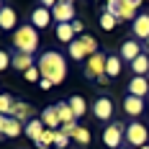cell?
Segmentation results:
<instances>
[{"instance_id":"1","label":"cell","mask_w":149,"mask_h":149,"mask_svg":"<svg viewBox=\"0 0 149 149\" xmlns=\"http://www.w3.org/2000/svg\"><path fill=\"white\" fill-rule=\"evenodd\" d=\"M36 67H39L41 77L49 80L52 85H62L64 77H67V62H64V57H62L59 52H54V49L41 52V54H39V62H36Z\"/></svg>"},{"instance_id":"2","label":"cell","mask_w":149,"mask_h":149,"mask_svg":"<svg viewBox=\"0 0 149 149\" xmlns=\"http://www.w3.org/2000/svg\"><path fill=\"white\" fill-rule=\"evenodd\" d=\"M39 31L33 29L31 23H21L13 31V49L21 54H36L39 52Z\"/></svg>"},{"instance_id":"3","label":"cell","mask_w":149,"mask_h":149,"mask_svg":"<svg viewBox=\"0 0 149 149\" xmlns=\"http://www.w3.org/2000/svg\"><path fill=\"white\" fill-rule=\"evenodd\" d=\"M126 144L129 147H147L149 144V126L147 123H141V121L136 118L131 123H126Z\"/></svg>"},{"instance_id":"4","label":"cell","mask_w":149,"mask_h":149,"mask_svg":"<svg viewBox=\"0 0 149 149\" xmlns=\"http://www.w3.org/2000/svg\"><path fill=\"white\" fill-rule=\"evenodd\" d=\"M103 144L108 149H118V147H123V141H126V123H108L103 129Z\"/></svg>"},{"instance_id":"5","label":"cell","mask_w":149,"mask_h":149,"mask_svg":"<svg viewBox=\"0 0 149 149\" xmlns=\"http://www.w3.org/2000/svg\"><path fill=\"white\" fill-rule=\"evenodd\" d=\"M105 62H108V57H105L103 52L93 54L88 59V64H85V77L88 80H100V82H105Z\"/></svg>"},{"instance_id":"6","label":"cell","mask_w":149,"mask_h":149,"mask_svg":"<svg viewBox=\"0 0 149 149\" xmlns=\"http://www.w3.org/2000/svg\"><path fill=\"white\" fill-rule=\"evenodd\" d=\"M52 18H54L57 26H59V23H72V21H77L74 3H72V0H59V3L52 8Z\"/></svg>"},{"instance_id":"7","label":"cell","mask_w":149,"mask_h":149,"mask_svg":"<svg viewBox=\"0 0 149 149\" xmlns=\"http://www.w3.org/2000/svg\"><path fill=\"white\" fill-rule=\"evenodd\" d=\"M93 116L98 121H105V123H111L113 118V100L108 98V95H100V98H95V103H93Z\"/></svg>"},{"instance_id":"8","label":"cell","mask_w":149,"mask_h":149,"mask_svg":"<svg viewBox=\"0 0 149 149\" xmlns=\"http://www.w3.org/2000/svg\"><path fill=\"white\" fill-rule=\"evenodd\" d=\"M52 21H54V18H52V10H49V8H44V5H36V8L31 10V15H29V23H31L36 31L46 29Z\"/></svg>"},{"instance_id":"9","label":"cell","mask_w":149,"mask_h":149,"mask_svg":"<svg viewBox=\"0 0 149 149\" xmlns=\"http://www.w3.org/2000/svg\"><path fill=\"white\" fill-rule=\"evenodd\" d=\"M123 111L136 121L144 111H147V103H144V98H136V95H129V93H126V98H123Z\"/></svg>"},{"instance_id":"10","label":"cell","mask_w":149,"mask_h":149,"mask_svg":"<svg viewBox=\"0 0 149 149\" xmlns=\"http://www.w3.org/2000/svg\"><path fill=\"white\" fill-rule=\"evenodd\" d=\"M131 31H134L136 41H147L149 39V13H139L131 23Z\"/></svg>"},{"instance_id":"11","label":"cell","mask_w":149,"mask_h":149,"mask_svg":"<svg viewBox=\"0 0 149 149\" xmlns=\"http://www.w3.org/2000/svg\"><path fill=\"white\" fill-rule=\"evenodd\" d=\"M141 54H144V52H141V44H139L136 39L123 41V44H121V52H118V57H121L123 62H129V64H131L136 57H141Z\"/></svg>"},{"instance_id":"12","label":"cell","mask_w":149,"mask_h":149,"mask_svg":"<svg viewBox=\"0 0 149 149\" xmlns=\"http://www.w3.org/2000/svg\"><path fill=\"white\" fill-rule=\"evenodd\" d=\"M121 10H118V21H131L139 15V8H141V0H118Z\"/></svg>"},{"instance_id":"13","label":"cell","mask_w":149,"mask_h":149,"mask_svg":"<svg viewBox=\"0 0 149 149\" xmlns=\"http://www.w3.org/2000/svg\"><path fill=\"white\" fill-rule=\"evenodd\" d=\"M39 118L44 121V126H46V129H52V131H59V129H62V121H59V116H57V108H54V103L46 105L44 111H41V116H39Z\"/></svg>"},{"instance_id":"14","label":"cell","mask_w":149,"mask_h":149,"mask_svg":"<svg viewBox=\"0 0 149 149\" xmlns=\"http://www.w3.org/2000/svg\"><path fill=\"white\" fill-rule=\"evenodd\" d=\"M13 118H18L23 126L29 123V121H33L36 116H33V105L26 103V100H15V111H13Z\"/></svg>"},{"instance_id":"15","label":"cell","mask_w":149,"mask_h":149,"mask_svg":"<svg viewBox=\"0 0 149 149\" xmlns=\"http://www.w3.org/2000/svg\"><path fill=\"white\" fill-rule=\"evenodd\" d=\"M129 95L147 98L149 95V77H131L129 80Z\"/></svg>"},{"instance_id":"16","label":"cell","mask_w":149,"mask_h":149,"mask_svg":"<svg viewBox=\"0 0 149 149\" xmlns=\"http://www.w3.org/2000/svg\"><path fill=\"white\" fill-rule=\"evenodd\" d=\"M0 29L3 31H15L18 29V13H15L10 5H5L3 13H0Z\"/></svg>"},{"instance_id":"17","label":"cell","mask_w":149,"mask_h":149,"mask_svg":"<svg viewBox=\"0 0 149 149\" xmlns=\"http://www.w3.org/2000/svg\"><path fill=\"white\" fill-rule=\"evenodd\" d=\"M44 131H46V126H44V121H41V118H33V121H29V123H26V129H23V134L29 136V139L33 141V144H36V141L41 139V134H44Z\"/></svg>"},{"instance_id":"18","label":"cell","mask_w":149,"mask_h":149,"mask_svg":"<svg viewBox=\"0 0 149 149\" xmlns=\"http://www.w3.org/2000/svg\"><path fill=\"white\" fill-rule=\"evenodd\" d=\"M13 70H18V72H29L31 67H36L33 64V54H21V52H13Z\"/></svg>"},{"instance_id":"19","label":"cell","mask_w":149,"mask_h":149,"mask_svg":"<svg viewBox=\"0 0 149 149\" xmlns=\"http://www.w3.org/2000/svg\"><path fill=\"white\" fill-rule=\"evenodd\" d=\"M121 70H123V59L116 57V54H111L108 62H105V80H116L121 74Z\"/></svg>"},{"instance_id":"20","label":"cell","mask_w":149,"mask_h":149,"mask_svg":"<svg viewBox=\"0 0 149 149\" xmlns=\"http://www.w3.org/2000/svg\"><path fill=\"white\" fill-rule=\"evenodd\" d=\"M131 72H134V77H149V57L147 54H141V57H136L131 64Z\"/></svg>"},{"instance_id":"21","label":"cell","mask_w":149,"mask_h":149,"mask_svg":"<svg viewBox=\"0 0 149 149\" xmlns=\"http://www.w3.org/2000/svg\"><path fill=\"white\" fill-rule=\"evenodd\" d=\"M54 108H57V116H59V121H62V126L64 123H74V113H72V108H70V103L67 100H59V103H54Z\"/></svg>"},{"instance_id":"22","label":"cell","mask_w":149,"mask_h":149,"mask_svg":"<svg viewBox=\"0 0 149 149\" xmlns=\"http://www.w3.org/2000/svg\"><path fill=\"white\" fill-rule=\"evenodd\" d=\"M67 54H70L74 62H82V59L88 62V59H90V57H88V52H85V46H82V41H80V36H77L72 44L67 46Z\"/></svg>"},{"instance_id":"23","label":"cell","mask_w":149,"mask_h":149,"mask_svg":"<svg viewBox=\"0 0 149 149\" xmlns=\"http://www.w3.org/2000/svg\"><path fill=\"white\" fill-rule=\"evenodd\" d=\"M57 39H59L62 44H72L74 39H77V33H74V29H72V23H59L57 26Z\"/></svg>"},{"instance_id":"24","label":"cell","mask_w":149,"mask_h":149,"mask_svg":"<svg viewBox=\"0 0 149 149\" xmlns=\"http://www.w3.org/2000/svg\"><path fill=\"white\" fill-rule=\"evenodd\" d=\"M67 103H70V108H72L74 118H82V116L88 113V103H85V98H82V95H72Z\"/></svg>"},{"instance_id":"25","label":"cell","mask_w":149,"mask_h":149,"mask_svg":"<svg viewBox=\"0 0 149 149\" xmlns=\"http://www.w3.org/2000/svg\"><path fill=\"white\" fill-rule=\"evenodd\" d=\"M23 129H26V126H23L18 118H13V116H10V118H8V123H5V134H3V136H8V139H18V136L23 134Z\"/></svg>"},{"instance_id":"26","label":"cell","mask_w":149,"mask_h":149,"mask_svg":"<svg viewBox=\"0 0 149 149\" xmlns=\"http://www.w3.org/2000/svg\"><path fill=\"white\" fill-rule=\"evenodd\" d=\"M13 111H15V100H13V95H8V93H0V116H13Z\"/></svg>"},{"instance_id":"27","label":"cell","mask_w":149,"mask_h":149,"mask_svg":"<svg viewBox=\"0 0 149 149\" xmlns=\"http://www.w3.org/2000/svg\"><path fill=\"white\" fill-rule=\"evenodd\" d=\"M80 41H82V46H85L88 57H93V54H98V52H100V49H98V41H95V36H90V33H82V36H80Z\"/></svg>"},{"instance_id":"28","label":"cell","mask_w":149,"mask_h":149,"mask_svg":"<svg viewBox=\"0 0 149 149\" xmlns=\"http://www.w3.org/2000/svg\"><path fill=\"white\" fill-rule=\"evenodd\" d=\"M54 136H57V131L46 129L44 134H41V139L36 141V147H39V149H49V147H54Z\"/></svg>"},{"instance_id":"29","label":"cell","mask_w":149,"mask_h":149,"mask_svg":"<svg viewBox=\"0 0 149 149\" xmlns=\"http://www.w3.org/2000/svg\"><path fill=\"white\" fill-rule=\"evenodd\" d=\"M74 144H80V147H88V144H90V129H88V126H80V129H77Z\"/></svg>"},{"instance_id":"30","label":"cell","mask_w":149,"mask_h":149,"mask_svg":"<svg viewBox=\"0 0 149 149\" xmlns=\"http://www.w3.org/2000/svg\"><path fill=\"white\" fill-rule=\"evenodd\" d=\"M116 26H118V18H113L108 13H100V29L103 31H113Z\"/></svg>"},{"instance_id":"31","label":"cell","mask_w":149,"mask_h":149,"mask_svg":"<svg viewBox=\"0 0 149 149\" xmlns=\"http://www.w3.org/2000/svg\"><path fill=\"white\" fill-rule=\"evenodd\" d=\"M10 62H13V54L8 49H0V72H5L10 67Z\"/></svg>"},{"instance_id":"32","label":"cell","mask_w":149,"mask_h":149,"mask_svg":"<svg viewBox=\"0 0 149 149\" xmlns=\"http://www.w3.org/2000/svg\"><path fill=\"white\" fill-rule=\"evenodd\" d=\"M23 77H26L29 82H36V85L41 82V72H39V67H31L29 72H23Z\"/></svg>"},{"instance_id":"33","label":"cell","mask_w":149,"mask_h":149,"mask_svg":"<svg viewBox=\"0 0 149 149\" xmlns=\"http://www.w3.org/2000/svg\"><path fill=\"white\" fill-rule=\"evenodd\" d=\"M54 147L57 149H67L70 147V136H64L62 131H57V136H54Z\"/></svg>"},{"instance_id":"34","label":"cell","mask_w":149,"mask_h":149,"mask_svg":"<svg viewBox=\"0 0 149 149\" xmlns=\"http://www.w3.org/2000/svg\"><path fill=\"white\" fill-rule=\"evenodd\" d=\"M77 129H80V126H77V121H74V123H64V126H62L59 131L64 136H70V139H74V134H77Z\"/></svg>"},{"instance_id":"35","label":"cell","mask_w":149,"mask_h":149,"mask_svg":"<svg viewBox=\"0 0 149 149\" xmlns=\"http://www.w3.org/2000/svg\"><path fill=\"white\" fill-rule=\"evenodd\" d=\"M72 29H74V33H80V36H82V31H85V23L77 18V21H72Z\"/></svg>"},{"instance_id":"36","label":"cell","mask_w":149,"mask_h":149,"mask_svg":"<svg viewBox=\"0 0 149 149\" xmlns=\"http://www.w3.org/2000/svg\"><path fill=\"white\" fill-rule=\"evenodd\" d=\"M39 88H41V90H52V88H54V85H52L49 80H44V77H41V82H39Z\"/></svg>"},{"instance_id":"37","label":"cell","mask_w":149,"mask_h":149,"mask_svg":"<svg viewBox=\"0 0 149 149\" xmlns=\"http://www.w3.org/2000/svg\"><path fill=\"white\" fill-rule=\"evenodd\" d=\"M5 123H8V116H0V136L5 134Z\"/></svg>"},{"instance_id":"38","label":"cell","mask_w":149,"mask_h":149,"mask_svg":"<svg viewBox=\"0 0 149 149\" xmlns=\"http://www.w3.org/2000/svg\"><path fill=\"white\" fill-rule=\"evenodd\" d=\"M3 8H5V5H3V3H0V13H3Z\"/></svg>"},{"instance_id":"39","label":"cell","mask_w":149,"mask_h":149,"mask_svg":"<svg viewBox=\"0 0 149 149\" xmlns=\"http://www.w3.org/2000/svg\"><path fill=\"white\" fill-rule=\"evenodd\" d=\"M147 52H149V39H147Z\"/></svg>"},{"instance_id":"40","label":"cell","mask_w":149,"mask_h":149,"mask_svg":"<svg viewBox=\"0 0 149 149\" xmlns=\"http://www.w3.org/2000/svg\"><path fill=\"white\" fill-rule=\"evenodd\" d=\"M118 149H131V147H118Z\"/></svg>"},{"instance_id":"41","label":"cell","mask_w":149,"mask_h":149,"mask_svg":"<svg viewBox=\"0 0 149 149\" xmlns=\"http://www.w3.org/2000/svg\"><path fill=\"white\" fill-rule=\"evenodd\" d=\"M141 149H149V144H147V147H141Z\"/></svg>"},{"instance_id":"42","label":"cell","mask_w":149,"mask_h":149,"mask_svg":"<svg viewBox=\"0 0 149 149\" xmlns=\"http://www.w3.org/2000/svg\"><path fill=\"white\" fill-rule=\"evenodd\" d=\"M0 33H3V29H0Z\"/></svg>"}]
</instances>
